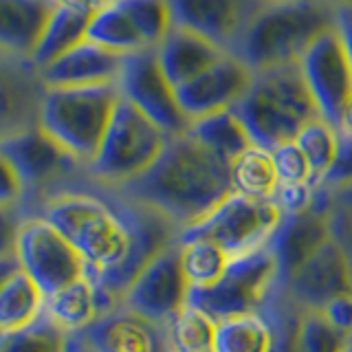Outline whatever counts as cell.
Here are the masks:
<instances>
[{
  "label": "cell",
  "mask_w": 352,
  "mask_h": 352,
  "mask_svg": "<svg viewBox=\"0 0 352 352\" xmlns=\"http://www.w3.org/2000/svg\"><path fill=\"white\" fill-rule=\"evenodd\" d=\"M352 337L337 328L326 313L304 311L300 330V352H346Z\"/></svg>",
  "instance_id": "e575fe53"
},
{
  "label": "cell",
  "mask_w": 352,
  "mask_h": 352,
  "mask_svg": "<svg viewBox=\"0 0 352 352\" xmlns=\"http://www.w3.org/2000/svg\"><path fill=\"white\" fill-rule=\"evenodd\" d=\"M170 139L172 137L165 135L139 108L119 97L88 170L97 181L121 187L152 168Z\"/></svg>",
  "instance_id": "5b68a950"
},
{
  "label": "cell",
  "mask_w": 352,
  "mask_h": 352,
  "mask_svg": "<svg viewBox=\"0 0 352 352\" xmlns=\"http://www.w3.org/2000/svg\"><path fill=\"white\" fill-rule=\"evenodd\" d=\"M119 95L139 108L168 137H181L190 130V119L176 97V88L165 77L157 49L126 53L117 77Z\"/></svg>",
  "instance_id": "9c48e42d"
},
{
  "label": "cell",
  "mask_w": 352,
  "mask_h": 352,
  "mask_svg": "<svg viewBox=\"0 0 352 352\" xmlns=\"http://www.w3.org/2000/svg\"><path fill=\"white\" fill-rule=\"evenodd\" d=\"M93 5L77 3V0H62L53 3V11L44 25L40 42L31 55V64L38 71L55 62L66 51L77 47L82 40L88 38V25L93 18Z\"/></svg>",
  "instance_id": "44dd1931"
},
{
  "label": "cell",
  "mask_w": 352,
  "mask_h": 352,
  "mask_svg": "<svg viewBox=\"0 0 352 352\" xmlns=\"http://www.w3.org/2000/svg\"><path fill=\"white\" fill-rule=\"evenodd\" d=\"M297 64L319 115L341 128L352 99V64L337 29L322 33Z\"/></svg>",
  "instance_id": "8fae6325"
},
{
  "label": "cell",
  "mask_w": 352,
  "mask_h": 352,
  "mask_svg": "<svg viewBox=\"0 0 352 352\" xmlns=\"http://www.w3.org/2000/svg\"><path fill=\"white\" fill-rule=\"evenodd\" d=\"M16 256L20 269L51 297L88 273L84 258L44 216L29 218L20 225Z\"/></svg>",
  "instance_id": "ba28073f"
},
{
  "label": "cell",
  "mask_w": 352,
  "mask_h": 352,
  "mask_svg": "<svg viewBox=\"0 0 352 352\" xmlns=\"http://www.w3.org/2000/svg\"><path fill=\"white\" fill-rule=\"evenodd\" d=\"M117 192L159 212L181 231L212 214L234 194V185L229 163L185 132L168 141L152 168L117 187Z\"/></svg>",
  "instance_id": "6da1fadb"
},
{
  "label": "cell",
  "mask_w": 352,
  "mask_h": 352,
  "mask_svg": "<svg viewBox=\"0 0 352 352\" xmlns=\"http://www.w3.org/2000/svg\"><path fill=\"white\" fill-rule=\"evenodd\" d=\"M20 225L14 207H0V258L16 256Z\"/></svg>",
  "instance_id": "ab89813d"
},
{
  "label": "cell",
  "mask_w": 352,
  "mask_h": 352,
  "mask_svg": "<svg viewBox=\"0 0 352 352\" xmlns=\"http://www.w3.org/2000/svg\"><path fill=\"white\" fill-rule=\"evenodd\" d=\"M190 295L192 284L183 271L181 249L176 240L137 273V278L121 295V306L165 326L183 306L190 304Z\"/></svg>",
  "instance_id": "30bf717a"
},
{
  "label": "cell",
  "mask_w": 352,
  "mask_h": 352,
  "mask_svg": "<svg viewBox=\"0 0 352 352\" xmlns=\"http://www.w3.org/2000/svg\"><path fill=\"white\" fill-rule=\"evenodd\" d=\"M216 326L212 315L190 302L165 324L170 352H214Z\"/></svg>",
  "instance_id": "83f0119b"
},
{
  "label": "cell",
  "mask_w": 352,
  "mask_h": 352,
  "mask_svg": "<svg viewBox=\"0 0 352 352\" xmlns=\"http://www.w3.org/2000/svg\"><path fill=\"white\" fill-rule=\"evenodd\" d=\"M229 172L234 192L249 198H273L280 185L273 152L258 143H251L240 157L231 161Z\"/></svg>",
  "instance_id": "d4e9b609"
},
{
  "label": "cell",
  "mask_w": 352,
  "mask_h": 352,
  "mask_svg": "<svg viewBox=\"0 0 352 352\" xmlns=\"http://www.w3.org/2000/svg\"><path fill=\"white\" fill-rule=\"evenodd\" d=\"M27 110H31L27 86L20 82L14 71L0 64V139L29 126Z\"/></svg>",
  "instance_id": "836d02e7"
},
{
  "label": "cell",
  "mask_w": 352,
  "mask_h": 352,
  "mask_svg": "<svg viewBox=\"0 0 352 352\" xmlns=\"http://www.w3.org/2000/svg\"><path fill=\"white\" fill-rule=\"evenodd\" d=\"M47 295L25 271H16L0 289V330H16L44 315Z\"/></svg>",
  "instance_id": "cb8c5ba5"
},
{
  "label": "cell",
  "mask_w": 352,
  "mask_h": 352,
  "mask_svg": "<svg viewBox=\"0 0 352 352\" xmlns=\"http://www.w3.org/2000/svg\"><path fill=\"white\" fill-rule=\"evenodd\" d=\"M181 249V264L190 280L192 289H207L216 284L229 264V256L223 247L205 238H190L179 240Z\"/></svg>",
  "instance_id": "f1b7e54d"
},
{
  "label": "cell",
  "mask_w": 352,
  "mask_h": 352,
  "mask_svg": "<svg viewBox=\"0 0 352 352\" xmlns=\"http://www.w3.org/2000/svg\"><path fill=\"white\" fill-rule=\"evenodd\" d=\"M262 313L267 315L273 326L271 352H300V330L304 311L282 293L280 286L267 302V306L262 308Z\"/></svg>",
  "instance_id": "d6a6232c"
},
{
  "label": "cell",
  "mask_w": 352,
  "mask_h": 352,
  "mask_svg": "<svg viewBox=\"0 0 352 352\" xmlns=\"http://www.w3.org/2000/svg\"><path fill=\"white\" fill-rule=\"evenodd\" d=\"M264 3L267 0H170V7L174 27L194 31L229 53Z\"/></svg>",
  "instance_id": "9a60e30c"
},
{
  "label": "cell",
  "mask_w": 352,
  "mask_h": 352,
  "mask_svg": "<svg viewBox=\"0 0 352 352\" xmlns=\"http://www.w3.org/2000/svg\"><path fill=\"white\" fill-rule=\"evenodd\" d=\"M225 53L227 51L220 49L218 44L209 42L198 33L174 27L168 38L159 44L157 58L170 84L179 88L207 71L209 66H214Z\"/></svg>",
  "instance_id": "ffe728a7"
},
{
  "label": "cell",
  "mask_w": 352,
  "mask_h": 352,
  "mask_svg": "<svg viewBox=\"0 0 352 352\" xmlns=\"http://www.w3.org/2000/svg\"><path fill=\"white\" fill-rule=\"evenodd\" d=\"M0 152H5L9 161L16 165L25 187L49 183L71 163H77L38 124L25 126L14 135L0 139Z\"/></svg>",
  "instance_id": "e0dca14e"
},
{
  "label": "cell",
  "mask_w": 352,
  "mask_h": 352,
  "mask_svg": "<svg viewBox=\"0 0 352 352\" xmlns=\"http://www.w3.org/2000/svg\"><path fill=\"white\" fill-rule=\"evenodd\" d=\"M187 135H192L198 143H203L207 150L218 154L229 165L253 143L245 124L234 113V108L218 110V113L194 119Z\"/></svg>",
  "instance_id": "603a6c76"
},
{
  "label": "cell",
  "mask_w": 352,
  "mask_h": 352,
  "mask_svg": "<svg viewBox=\"0 0 352 352\" xmlns=\"http://www.w3.org/2000/svg\"><path fill=\"white\" fill-rule=\"evenodd\" d=\"M346 352H352V341H350V346H348V350Z\"/></svg>",
  "instance_id": "c3c4849f"
},
{
  "label": "cell",
  "mask_w": 352,
  "mask_h": 352,
  "mask_svg": "<svg viewBox=\"0 0 352 352\" xmlns=\"http://www.w3.org/2000/svg\"><path fill=\"white\" fill-rule=\"evenodd\" d=\"M330 201L335 205H344V207H352V187H346V190H339L330 194Z\"/></svg>",
  "instance_id": "ee69618b"
},
{
  "label": "cell",
  "mask_w": 352,
  "mask_h": 352,
  "mask_svg": "<svg viewBox=\"0 0 352 352\" xmlns=\"http://www.w3.org/2000/svg\"><path fill=\"white\" fill-rule=\"evenodd\" d=\"M117 84L53 86L38 102V126L77 163H91L119 102Z\"/></svg>",
  "instance_id": "277c9868"
},
{
  "label": "cell",
  "mask_w": 352,
  "mask_h": 352,
  "mask_svg": "<svg viewBox=\"0 0 352 352\" xmlns=\"http://www.w3.org/2000/svg\"><path fill=\"white\" fill-rule=\"evenodd\" d=\"M295 143L306 154L315 181L319 183L326 176V172L333 168V163L339 154L341 128L333 126L324 117H317L300 130V135L295 137Z\"/></svg>",
  "instance_id": "f546056e"
},
{
  "label": "cell",
  "mask_w": 352,
  "mask_h": 352,
  "mask_svg": "<svg viewBox=\"0 0 352 352\" xmlns=\"http://www.w3.org/2000/svg\"><path fill=\"white\" fill-rule=\"evenodd\" d=\"M330 238H333V201L319 185L317 203L302 214L284 216L282 225L269 242V249L280 267V284L300 271Z\"/></svg>",
  "instance_id": "4fadbf2b"
},
{
  "label": "cell",
  "mask_w": 352,
  "mask_h": 352,
  "mask_svg": "<svg viewBox=\"0 0 352 352\" xmlns=\"http://www.w3.org/2000/svg\"><path fill=\"white\" fill-rule=\"evenodd\" d=\"M335 29V7L324 0H267L231 47L253 73L297 64L322 33Z\"/></svg>",
  "instance_id": "7a4b0ae2"
},
{
  "label": "cell",
  "mask_w": 352,
  "mask_h": 352,
  "mask_svg": "<svg viewBox=\"0 0 352 352\" xmlns=\"http://www.w3.org/2000/svg\"><path fill=\"white\" fill-rule=\"evenodd\" d=\"M25 190V181L18 174L16 165L9 161L5 152H0V207H14Z\"/></svg>",
  "instance_id": "f35d334b"
},
{
  "label": "cell",
  "mask_w": 352,
  "mask_h": 352,
  "mask_svg": "<svg viewBox=\"0 0 352 352\" xmlns=\"http://www.w3.org/2000/svg\"><path fill=\"white\" fill-rule=\"evenodd\" d=\"M284 214L273 198H249L238 192L229 194L201 223L179 231V240L205 238L240 258L267 247L282 225Z\"/></svg>",
  "instance_id": "8992f818"
},
{
  "label": "cell",
  "mask_w": 352,
  "mask_h": 352,
  "mask_svg": "<svg viewBox=\"0 0 352 352\" xmlns=\"http://www.w3.org/2000/svg\"><path fill=\"white\" fill-rule=\"evenodd\" d=\"M121 58L124 55L86 38L71 51H66L62 58L44 66L40 71V80L47 88L117 84Z\"/></svg>",
  "instance_id": "ac0fdd59"
},
{
  "label": "cell",
  "mask_w": 352,
  "mask_h": 352,
  "mask_svg": "<svg viewBox=\"0 0 352 352\" xmlns=\"http://www.w3.org/2000/svg\"><path fill=\"white\" fill-rule=\"evenodd\" d=\"M282 293L302 311L324 313L335 300L352 293V271L339 240L330 238L300 271L280 284Z\"/></svg>",
  "instance_id": "7c38bea8"
},
{
  "label": "cell",
  "mask_w": 352,
  "mask_h": 352,
  "mask_svg": "<svg viewBox=\"0 0 352 352\" xmlns=\"http://www.w3.org/2000/svg\"><path fill=\"white\" fill-rule=\"evenodd\" d=\"M333 234L339 240V245L344 247L352 271V207L333 203Z\"/></svg>",
  "instance_id": "60d3db41"
},
{
  "label": "cell",
  "mask_w": 352,
  "mask_h": 352,
  "mask_svg": "<svg viewBox=\"0 0 352 352\" xmlns=\"http://www.w3.org/2000/svg\"><path fill=\"white\" fill-rule=\"evenodd\" d=\"M273 326L262 311L218 319L214 352H271Z\"/></svg>",
  "instance_id": "4316f807"
},
{
  "label": "cell",
  "mask_w": 352,
  "mask_h": 352,
  "mask_svg": "<svg viewBox=\"0 0 352 352\" xmlns=\"http://www.w3.org/2000/svg\"><path fill=\"white\" fill-rule=\"evenodd\" d=\"M115 308L119 306L95 284L91 273H86L84 278L69 284L66 289L47 297L44 315L58 324L64 333L75 335L84 333L99 317Z\"/></svg>",
  "instance_id": "d6986e66"
},
{
  "label": "cell",
  "mask_w": 352,
  "mask_h": 352,
  "mask_svg": "<svg viewBox=\"0 0 352 352\" xmlns=\"http://www.w3.org/2000/svg\"><path fill=\"white\" fill-rule=\"evenodd\" d=\"M319 185H322L328 194L352 187V132L341 130L339 154L333 163V168L326 172V176L319 181Z\"/></svg>",
  "instance_id": "74e56055"
},
{
  "label": "cell",
  "mask_w": 352,
  "mask_h": 352,
  "mask_svg": "<svg viewBox=\"0 0 352 352\" xmlns=\"http://www.w3.org/2000/svg\"><path fill=\"white\" fill-rule=\"evenodd\" d=\"M88 40L115 51L119 55L146 51L135 22L130 20L119 0H106L93 9L91 25H88Z\"/></svg>",
  "instance_id": "484cf974"
},
{
  "label": "cell",
  "mask_w": 352,
  "mask_h": 352,
  "mask_svg": "<svg viewBox=\"0 0 352 352\" xmlns=\"http://www.w3.org/2000/svg\"><path fill=\"white\" fill-rule=\"evenodd\" d=\"M69 333L42 315L29 326L0 330V352H66Z\"/></svg>",
  "instance_id": "4dcf8cb0"
},
{
  "label": "cell",
  "mask_w": 352,
  "mask_h": 352,
  "mask_svg": "<svg viewBox=\"0 0 352 352\" xmlns=\"http://www.w3.org/2000/svg\"><path fill=\"white\" fill-rule=\"evenodd\" d=\"M335 29L339 33L341 42H344V49L352 64V5L335 9Z\"/></svg>",
  "instance_id": "b9f144b4"
},
{
  "label": "cell",
  "mask_w": 352,
  "mask_h": 352,
  "mask_svg": "<svg viewBox=\"0 0 352 352\" xmlns=\"http://www.w3.org/2000/svg\"><path fill=\"white\" fill-rule=\"evenodd\" d=\"M324 3H328L330 7H335V9H339V7H346V5H352V0H324Z\"/></svg>",
  "instance_id": "bcb514c9"
},
{
  "label": "cell",
  "mask_w": 352,
  "mask_h": 352,
  "mask_svg": "<svg viewBox=\"0 0 352 352\" xmlns=\"http://www.w3.org/2000/svg\"><path fill=\"white\" fill-rule=\"evenodd\" d=\"M251 82L253 71L249 66L236 55L225 53L214 66L176 88V97L192 124L194 119L234 108L249 91Z\"/></svg>",
  "instance_id": "5bb4252c"
},
{
  "label": "cell",
  "mask_w": 352,
  "mask_h": 352,
  "mask_svg": "<svg viewBox=\"0 0 352 352\" xmlns=\"http://www.w3.org/2000/svg\"><path fill=\"white\" fill-rule=\"evenodd\" d=\"M278 286L280 267L267 245L247 256L231 258L223 278L207 289H192L190 302L218 322L231 315L262 311Z\"/></svg>",
  "instance_id": "52a82bcc"
},
{
  "label": "cell",
  "mask_w": 352,
  "mask_h": 352,
  "mask_svg": "<svg viewBox=\"0 0 352 352\" xmlns=\"http://www.w3.org/2000/svg\"><path fill=\"white\" fill-rule=\"evenodd\" d=\"M319 196V183H280L278 190L273 194V201L278 203L284 216L302 214L306 209H311L317 203Z\"/></svg>",
  "instance_id": "8d00e7d4"
},
{
  "label": "cell",
  "mask_w": 352,
  "mask_h": 352,
  "mask_svg": "<svg viewBox=\"0 0 352 352\" xmlns=\"http://www.w3.org/2000/svg\"><path fill=\"white\" fill-rule=\"evenodd\" d=\"M91 352H170L168 330L119 306L84 330Z\"/></svg>",
  "instance_id": "2e32d148"
},
{
  "label": "cell",
  "mask_w": 352,
  "mask_h": 352,
  "mask_svg": "<svg viewBox=\"0 0 352 352\" xmlns=\"http://www.w3.org/2000/svg\"><path fill=\"white\" fill-rule=\"evenodd\" d=\"M271 152H273V163H275V170H278L280 183H308V181H315L311 163H308L306 154L302 152V148L297 146L295 141L280 143V146H275Z\"/></svg>",
  "instance_id": "d590c367"
},
{
  "label": "cell",
  "mask_w": 352,
  "mask_h": 352,
  "mask_svg": "<svg viewBox=\"0 0 352 352\" xmlns=\"http://www.w3.org/2000/svg\"><path fill=\"white\" fill-rule=\"evenodd\" d=\"M253 143L273 150L286 141H295L300 130L322 117L304 82L300 64L253 73L245 97L234 106Z\"/></svg>",
  "instance_id": "3957f363"
},
{
  "label": "cell",
  "mask_w": 352,
  "mask_h": 352,
  "mask_svg": "<svg viewBox=\"0 0 352 352\" xmlns=\"http://www.w3.org/2000/svg\"><path fill=\"white\" fill-rule=\"evenodd\" d=\"M119 3L135 22L146 49H159V44L174 29L170 0H119Z\"/></svg>",
  "instance_id": "1f68e13d"
},
{
  "label": "cell",
  "mask_w": 352,
  "mask_h": 352,
  "mask_svg": "<svg viewBox=\"0 0 352 352\" xmlns=\"http://www.w3.org/2000/svg\"><path fill=\"white\" fill-rule=\"evenodd\" d=\"M16 271H20V262L18 256H7V258H0V289L3 284L14 275Z\"/></svg>",
  "instance_id": "7bdbcfd3"
},
{
  "label": "cell",
  "mask_w": 352,
  "mask_h": 352,
  "mask_svg": "<svg viewBox=\"0 0 352 352\" xmlns=\"http://www.w3.org/2000/svg\"><path fill=\"white\" fill-rule=\"evenodd\" d=\"M51 3H62V0H51ZM77 3H86V5H93V7H97V5L106 3V0H77Z\"/></svg>",
  "instance_id": "7dc6e473"
},
{
  "label": "cell",
  "mask_w": 352,
  "mask_h": 352,
  "mask_svg": "<svg viewBox=\"0 0 352 352\" xmlns=\"http://www.w3.org/2000/svg\"><path fill=\"white\" fill-rule=\"evenodd\" d=\"M341 130L352 132V99H350V104L346 108V115H344V124H341Z\"/></svg>",
  "instance_id": "f6af8a7d"
},
{
  "label": "cell",
  "mask_w": 352,
  "mask_h": 352,
  "mask_svg": "<svg viewBox=\"0 0 352 352\" xmlns=\"http://www.w3.org/2000/svg\"><path fill=\"white\" fill-rule=\"evenodd\" d=\"M51 11V0H0V51L31 60Z\"/></svg>",
  "instance_id": "7402d4cb"
}]
</instances>
